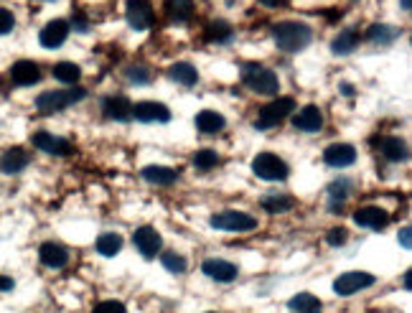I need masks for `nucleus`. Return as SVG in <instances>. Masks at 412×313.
<instances>
[{"label": "nucleus", "instance_id": "c9c22d12", "mask_svg": "<svg viewBox=\"0 0 412 313\" xmlns=\"http://www.w3.org/2000/svg\"><path fill=\"white\" fill-rule=\"evenodd\" d=\"M125 77H127V82H133V84H148V82H150V69H146V67H127L125 69Z\"/></svg>", "mask_w": 412, "mask_h": 313}, {"label": "nucleus", "instance_id": "f8f14e48", "mask_svg": "<svg viewBox=\"0 0 412 313\" xmlns=\"http://www.w3.org/2000/svg\"><path fill=\"white\" fill-rule=\"evenodd\" d=\"M135 120L140 122H168L171 120V110L160 102H138L133 105Z\"/></svg>", "mask_w": 412, "mask_h": 313}, {"label": "nucleus", "instance_id": "9b49d317", "mask_svg": "<svg viewBox=\"0 0 412 313\" xmlns=\"http://www.w3.org/2000/svg\"><path fill=\"white\" fill-rule=\"evenodd\" d=\"M133 242H135V247H138V253L143 255V257H155V253H158L160 245H163L160 234L155 232L153 226H140V229H135Z\"/></svg>", "mask_w": 412, "mask_h": 313}, {"label": "nucleus", "instance_id": "c85d7f7f", "mask_svg": "<svg viewBox=\"0 0 412 313\" xmlns=\"http://www.w3.org/2000/svg\"><path fill=\"white\" fill-rule=\"evenodd\" d=\"M397 36H399V28L385 26V23H374L369 28V34H366V39L372 41V44H379V46H390L392 41H397Z\"/></svg>", "mask_w": 412, "mask_h": 313}, {"label": "nucleus", "instance_id": "4c0bfd02", "mask_svg": "<svg viewBox=\"0 0 412 313\" xmlns=\"http://www.w3.org/2000/svg\"><path fill=\"white\" fill-rule=\"evenodd\" d=\"M94 313H127V308L122 306L120 300H102L94 306Z\"/></svg>", "mask_w": 412, "mask_h": 313}, {"label": "nucleus", "instance_id": "393cba45", "mask_svg": "<svg viewBox=\"0 0 412 313\" xmlns=\"http://www.w3.org/2000/svg\"><path fill=\"white\" fill-rule=\"evenodd\" d=\"M224 125H226V120L221 117L219 113H214V110H201V113L196 115V127H199L201 133H206V135L221 133Z\"/></svg>", "mask_w": 412, "mask_h": 313}, {"label": "nucleus", "instance_id": "a878e982", "mask_svg": "<svg viewBox=\"0 0 412 313\" xmlns=\"http://www.w3.org/2000/svg\"><path fill=\"white\" fill-rule=\"evenodd\" d=\"M356 46H359V31H356V28H344V31L331 41V51L339 53V56L352 53Z\"/></svg>", "mask_w": 412, "mask_h": 313}, {"label": "nucleus", "instance_id": "4be33fe9", "mask_svg": "<svg viewBox=\"0 0 412 313\" xmlns=\"http://www.w3.org/2000/svg\"><path fill=\"white\" fill-rule=\"evenodd\" d=\"M352 189H354V184L349 179L333 181L331 186H328V212H331V214H341V209H344V201L349 199Z\"/></svg>", "mask_w": 412, "mask_h": 313}, {"label": "nucleus", "instance_id": "79ce46f5", "mask_svg": "<svg viewBox=\"0 0 412 313\" xmlns=\"http://www.w3.org/2000/svg\"><path fill=\"white\" fill-rule=\"evenodd\" d=\"M11 288H13V280L8 275H0V290H11Z\"/></svg>", "mask_w": 412, "mask_h": 313}, {"label": "nucleus", "instance_id": "b1692460", "mask_svg": "<svg viewBox=\"0 0 412 313\" xmlns=\"http://www.w3.org/2000/svg\"><path fill=\"white\" fill-rule=\"evenodd\" d=\"M168 77H171L176 84H184V87H193V84L199 82V72H196V67L188 64V61L173 64V67L168 69Z\"/></svg>", "mask_w": 412, "mask_h": 313}, {"label": "nucleus", "instance_id": "20e7f679", "mask_svg": "<svg viewBox=\"0 0 412 313\" xmlns=\"http://www.w3.org/2000/svg\"><path fill=\"white\" fill-rule=\"evenodd\" d=\"M292 110H295V100H292V97H278V100H273L270 105H265L259 110L255 127H257V130H270V127H275L278 122L285 120Z\"/></svg>", "mask_w": 412, "mask_h": 313}, {"label": "nucleus", "instance_id": "dca6fc26", "mask_svg": "<svg viewBox=\"0 0 412 313\" xmlns=\"http://www.w3.org/2000/svg\"><path fill=\"white\" fill-rule=\"evenodd\" d=\"M354 222L366 229H382V226L390 224V214L382 207H359L354 212Z\"/></svg>", "mask_w": 412, "mask_h": 313}, {"label": "nucleus", "instance_id": "6ab92c4d", "mask_svg": "<svg viewBox=\"0 0 412 313\" xmlns=\"http://www.w3.org/2000/svg\"><path fill=\"white\" fill-rule=\"evenodd\" d=\"M201 270H204L212 280H217V283H232V280H237V275H240V267L226 260H206L204 265H201Z\"/></svg>", "mask_w": 412, "mask_h": 313}, {"label": "nucleus", "instance_id": "aec40b11", "mask_svg": "<svg viewBox=\"0 0 412 313\" xmlns=\"http://www.w3.org/2000/svg\"><path fill=\"white\" fill-rule=\"evenodd\" d=\"M28 163H31V155H28L23 148H8L6 153L0 155V171L8 176L20 174Z\"/></svg>", "mask_w": 412, "mask_h": 313}, {"label": "nucleus", "instance_id": "6e6552de", "mask_svg": "<svg viewBox=\"0 0 412 313\" xmlns=\"http://www.w3.org/2000/svg\"><path fill=\"white\" fill-rule=\"evenodd\" d=\"M125 15H127L130 28H135V31H148V28H153L155 13H153L150 0H127Z\"/></svg>", "mask_w": 412, "mask_h": 313}, {"label": "nucleus", "instance_id": "423d86ee", "mask_svg": "<svg viewBox=\"0 0 412 313\" xmlns=\"http://www.w3.org/2000/svg\"><path fill=\"white\" fill-rule=\"evenodd\" d=\"M212 226L214 229H221V232H252L257 226V219L250 217L245 212H234V209H226L212 217Z\"/></svg>", "mask_w": 412, "mask_h": 313}, {"label": "nucleus", "instance_id": "c03bdc74", "mask_svg": "<svg viewBox=\"0 0 412 313\" xmlns=\"http://www.w3.org/2000/svg\"><path fill=\"white\" fill-rule=\"evenodd\" d=\"M410 286H412V275L405 273V290H410Z\"/></svg>", "mask_w": 412, "mask_h": 313}, {"label": "nucleus", "instance_id": "f257e3e1", "mask_svg": "<svg viewBox=\"0 0 412 313\" xmlns=\"http://www.w3.org/2000/svg\"><path fill=\"white\" fill-rule=\"evenodd\" d=\"M273 39L278 44V49L288 53H295L300 49H306L313 39V31L306 23H298V20H283L273 28Z\"/></svg>", "mask_w": 412, "mask_h": 313}, {"label": "nucleus", "instance_id": "c756f323", "mask_svg": "<svg viewBox=\"0 0 412 313\" xmlns=\"http://www.w3.org/2000/svg\"><path fill=\"white\" fill-rule=\"evenodd\" d=\"M122 250V237L115 232H107V234H100V240H97V253L102 255V257H115V255Z\"/></svg>", "mask_w": 412, "mask_h": 313}, {"label": "nucleus", "instance_id": "ddd939ff", "mask_svg": "<svg viewBox=\"0 0 412 313\" xmlns=\"http://www.w3.org/2000/svg\"><path fill=\"white\" fill-rule=\"evenodd\" d=\"M69 36V23L67 20H51L46 26L41 28L39 41L44 49H59Z\"/></svg>", "mask_w": 412, "mask_h": 313}, {"label": "nucleus", "instance_id": "e433bc0d", "mask_svg": "<svg viewBox=\"0 0 412 313\" xmlns=\"http://www.w3.org/2000/svg\"><path fill=\"white\" fill-rule=\"evenodd\" d=\"M346 240H349V234H346L344 226H333V229H328L326 242H328V245H331V247H341V245H346Z\"/></svg>", "mask_w": 412, "mask_h": 313}, {"label": "nucleus", "instance_id": "f03ea898", "mask_svg": "<svg viewBox=\"0 0 412 313\" xmlns=\"http://www.w3.org/2000/svg\"><path fill=\"white\" fill-rule=\"evenodd\" d=\"M242 82L257 94H278L280 79L273 69L262 67V64H245L242 67Z\"/></svg>", "mask_w": 412, "mask_h": 313}, {"label": "nucleus", "instance_id": "cd10ccee", "mask_svg": "<svg viewBox=\"0 0 412 313\" xmlns=\"http://www.w3.org/2000/svg\"><path fill=\"white\" fill-rule=\"evenodd\" d=\"M288 306H290L292 313H321L323 311V303H321V300L316 298L313 293L292 295V298L288 300Z\"/></svg>", "mask_w": 412, "mask_h": 313}, {"label": "nucleus", "instance_id": "72a5a7b5", "mask_svg": "<svg viewBox=\"0 0 412 313\" xmlns=\"http://www.w3.org/2000/svg\"><path fill=\"white\" fill-rule=\"evenodd\" d=\"M160 262H163V267H166L168 273H176V275H184L186 273V267H188L186 257L179 255V253H163L160 255Z\"/></svg>", "mask_w": 412, "mask_h": 313}, {"label": "nucleus", "instance_id": "58836bf2", "mask_svg": "<svg viewBox=\"0 0 412 313\" xmlns=\"http://www.w3.org/2000/svg\"><path fill=\"white\" fill-rule=\"evenodd\" d=\"M13 28H15V18H13V13H11L8 8H0V36L11 34Z\"/></svg>", "mask_w": 412, "mask_h": 313}, {"label": "nucleus", "instance_id": "37998d69", "mask_svg": "<svg viewBox=\"0 0 412 313\" xmlns=\"http://www.w3.org/2000/svg\"><path fill=\"white\" fill-rule=\"evenodd\" d=\"M74 28H77V31H82V34H84V31H86V28H89V26H86V20L82 18V15H77V18H74Z\"/></svg>", "mask_w": 412, "mask_h": 313}, {"label": "nucleus", "instance_id": "a18cd8bd", "mask_svg": "<svg viewBox=\"0 0 412 313\" xmlns=\"http://www.w3.org/2000/svg\"><path fill=\"white\" fill-rule=\"evenodd\" d=\"M341 89H344V94H354V87H352V84H344Z\"/></svg>", "mask_w": 412, "mask_h": 313}, {"label": "nucleus", "instance_id": "7c9ffc66", "mask_svg": "<svg viewBox=\"0 0 412 313\" xmlns=\"http://www.w3.org/2000/svg\"><path fill=\"white\" fill-rule=\"evenodd\" d=\"M53 77L64 84H77L82 77V69L74 64V61H59L56 67H53Z\"/></svg>", "mask_w": 412, "mask_h": 313}, {"label": "nucleus", "instance_id": "4468645a", "mask_svg": "<svg viewBox=\"0 0 412 313\" xmlns=\"http://www.w3.org/2000/svg\"><path fill=\"white\" fill-rule=\"evenodd\" d=\"M323 160L333 168H346L356 160V151H354V146H349V143H333V146H328L326 151H323Z\"/></svg>", "mask_w": 412, "mask_h": 313}, {"label": "nucleus", "instance_id": "1a4fd4ad", "mask_svg": "<svg viewBox=\"0 0 412 313\" xmlns=\"http://www.w3.org/2000/svg\"><path fill=\"white\" fill-rule=\"evenodd\" d=\"M292 127L300 130V133H318L321 127H323V113H321V107L306 105L303 110H298V115L292 117Z\"/></svg>", "mask_w": 412, "mask_h": 313}, {"label": "nucleus", "instance_id": "7ed1b4c3", "mask_svg": "<svg viewBox=\"0 0 412 313\" xmlns=\"http://www.w3.org/2000/svg\"><path fill=\"white\" fill-rule=\"evenodd\" d=\"M86 97V89L82 87H74V89H51V92H44L39 94V100H36V107H39L44 115H51V113H61V110H67L69 105L74 102H82Z\"/></svg>", "mask_w": 412, "mask_h": 313}, {"label": "nucleus", "instance_id": "412c9836", "mask_svg": "<svg viewBox=\"0 0 412 313\" xmlns=\"http://www.w3.org/2000/svg\"><path fill=\"white\" fill-rule=\"evenodd\" d=\"M102 110H105V117L110 120H117V122H125L133 117V105L127 97H107L102 102Z\"/></svg>", "mask_w": 412, "mask_h": 313}, {"label": "nucleus", "instance_id": "5701e85b", "mask_svg": "<svg viewBox=\"0 0 412 313\" xmlns=\"http://www.w3.org/2000/svg\"><path fill=\"white\" fill-rule=\"evenodd\" d=\"M143 179L155 186H171L173 181L179 179V171L168 166H146L143 168Z\"/></svg>", "mask_w": 412, "mask_h": 313}, {"label": "nucleus", "instance_id": "49530a36", "mask_svg": "<svg viewBox=\"0 0 412 313\" xmlns=\"http://www.w3.org/2000/svg\"><path fill=\"white\" fill-rule=\"evenodd\" d=\"M410 3H412V0H402V8H405V11H410Z\"/></svg>", "mask_w": 412, "mask_h": 313}, {"label": "nucleus", "instance_id": "9d476101", "mask_svg": "<svg viewBox=\"0 0 412 313\" xmlns=\"http://www.w3.org/2000/svg\"><path fill=\"white\" fill-rule=\"evenodd\" d=\"M34 146L39 148V151H44V153H49V155H69L74 151L72 143H69L67 138L51 135V133H46V130H41V133L34 135Z\"/></svg>", "mask_w": 412, "mask_h": 313}, {"label": "nucleus", "instance_id": "bb28decb", "mask_svg": "<svg viewBox=\"0 0 412 313\" xmlns=\"http://www.w3.org/2000/svg\"><path fill=\"white\" fill-rule=\"evenodd\" d=\"M295 207V199L292 196H288V193H267V196H262V209L270 214H285L290 212V209Z\"/></svg>", "mask_w": 412, "mask_h": 313}, {"label": "nucleus", "instance_id": "f3484780", "mask_svg": "<svg viewBox=\"0 0 412 313\" xmlns=\"http://www.w3.org/2000/svg\"><path fill=\"white\" fill-rule=\"evenodd\" d=\"M377 148H379V153L385 155L387 160H392V163H399V160L410 158V148H407V143L402 138H394V135L379 138Z\"/></svg>", "mask_w": 412, "mask_h": 313}, {"label": "nucleus", "instance_id": "ea45409f", "mask_svg": "<svg viewBox=\"0 0 412 313\" xmlns=\"http://www.w3.org/2000/svg\"><path fill=\"white\" fill-rule=\"evenodd\" d=\"M399 245L405 247V250H410V247H412V237H410V226H402V229H399Z\"/></svg>", "mask_w": 412, "mask_h": 313}, {"label": "nucleus", "instance_id": "2eb2a0df", "mask_svg": "<svg viewBox=\"0 0 412 313\" xmlns=\"http://www.w3.org/2000/svg\"><path fill=\"white\" fill-rule=\"evenodd\" d=\"M39 257L46 267L59 270V267H67L69 250L64 245H59V242H44V245L39 247Z\"/></svg>", "mask_w": 412, "mask_h": 313}, {"label": "nucleus", "instance_id": "a19ab883", "mask_svg": "<svg viewBox=\"0 0 412 313\" xmlns=\"http://www.w3.org/2000/svg\"><path fill=\"white\" fill-rule=\"evenodd\" d=\"M259 3H262L265 8H283L288 0H259Z\"/></svg>", "mask_w": 412, "mask_h": 313}, {"label": "nucleus", "instance_id": "a211bd4d", "mask_svg": "<svg viewBox=\"0 0 412 313\" xmlns=\"http://www.w3.org/2000/svg\"><path fill=\"white\" fill-rule=\"evenodd\" d=\"M11 79L18 84V87H31L36 82L41 79V69L36 61H15L13 67H11Z\"/></svg>", "mask_w": 412, "mask_h": 313}, {"label": "nucleus", "instance_id": "2f4dec72", "mask_svg": "<svg viewBox=\"0 0 412 313\" xmlns=\"http://www.w3.org/2000/svg\"><path fill=\"white\" fill-rule=\"evenodd\" d=\"M168 13L173 20L184 23L193 15V0H168Z\"/></svg>", "mask_w": 412, "mask_h": 313}, {"label": "nucleus", "instance_id": "f704fd0d", "mask_svg": "<svg viewBox=\"0 0 412 313\" xmlns=\"http://www.w3.org/2000/svg\"><path fill=\"white\" fill-rule=\"evenodd\" d=\"M217 163H219V155H217V151H212V148L196 151V155H193V166H196V171H212Z\"/></svg>", "mask_w": 412, "mask_h": 313}, {"label": "nucleus", "instance_id": "0eeeda50", "mask_svg": "<svg viewBox=\"0 0 412 313\" xmlns=\"http://www.w3.org/2000/svg\"><path fill=\"white\" fill-rule=\"evenodd\" d=\"M369 286H374V275L361 273V270H349V273L333 280V293L341 295V298H349V295L359 293Z\"/></svg>", "mask_w": 412, "mask_h": 313}, {"label": "nucleus", "instance_id": "39448f33", "mask_svg": "<svg viewBox=\"0 0 412 313\" xmlns=\"http://www.w3.org/2000/svg\"><path fill=\"white\" fill-rule=\"evenodd\" d=\"M252 174L262 181H285L290 168L283 158H278L275 153H259L252 160Z\"/></svg>", "mask_w": 412, "mask_h": 313}, {"label": "nucleus", "instance_id": "473e14b6", "mask_svg": "<svg viewBox=\"0 0 412 313\" xmlns=\"http://www.w3.org/2000/svg\"><path fill=\"white\" fill-rule=\"evenodd\" d=\"M232 26L229 23H224V20H214V23H209V28H206V39L209 41H217V44H226V41L232 39Z\"/></svg>", "mask_w": 412, "mask_h": 313}]
</instances>
